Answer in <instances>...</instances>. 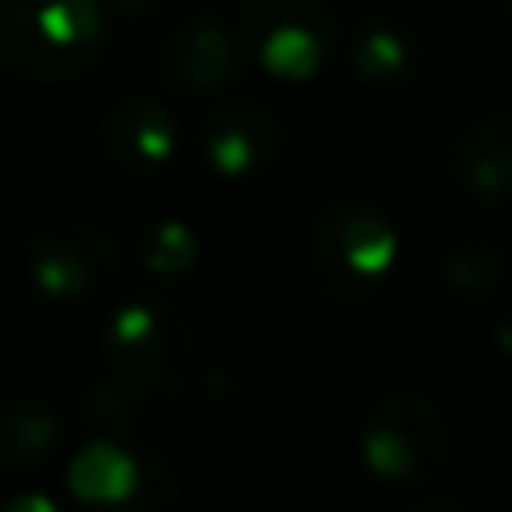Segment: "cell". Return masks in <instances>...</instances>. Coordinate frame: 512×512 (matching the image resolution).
I'll return each mask as SVG.
<instances>
[{"instance_id": "obj_6", "label": "cell", "mask_w": 512, "mask_h": 512, "mask_svg": "<svg viewBox=\"0 0 512 512\" xmlns=\"http://www.w3.org/2000/svg\"><path fill=\"white\" fill-rule=\"evenodd\" d=\"M122 270V243L95 221L59 216L27 234L32 288L54 306H95L122 283Z\"/></svg>"}, {"instance_id": "obj_19", "label": "cell", "mask_w": 512, "mask_h": 512, "mask_svg": "<svg viewBox=\"0 0 512 512\" xmlns=\"http://www.w3.org/2000/svg\"><path fill=\"white\" fill-rule=\"evenodd\" d=\"M117 9H122V14H131V18H149L153 9L162 5V0H113Z\"/></svg>"}, {"instance_id": "obj_1", "label": "cell", "mask_w": 512, "mask_h": 512, "mask_svg": "<svg viewBox=\"0 0 512 512\" xmlns=\"http://www.w3.org/2000/svg\"><path fill=\"white\" fill-rule=\"evenodd\" d=\"M306 279L333 306H373L400 270V230L373 198L337 194L306 225Z\"/></svg>"}, {"instance_id": "obj_3", "label": "cell", "mask_w": 512, "mask_h": 512, "mask_svg": "<svg viewBox=\"0 0 512 512\" xmlns=\"http://www.w3.org/2000/svg\"><path fill=\"white\" fill-rule=\"evenodd\" d=\"M108 45L99 0H0V68L27 86L81 81Z\"/></svg>"}, {"instance_id": "obj_11", "label": "cell", "mask_w": 512, "mask_h": 512, "mask_svg": "<svg viewBox=\"0 0 512 512\" xmlns=\"http://www.w3.org/2000/svg\"><path fill=\"white\" fill-rule=\"evenodd\" d=\"M445 176L472 203L486 207L512 203V108L477 113L450 135Z\"/></svg>"}, {"instance_id": "obj_7", "label": "cell", "mask_w": 512, "mask_h": 512, "mask_svg": "<svg viewBox=\"0 0 512 512\" xmlns=\"http://www.w3.org/2000/svg\"><path fill=\"white\" fill-rule=\"evenodd\" d=\"M68 490L90 508H167L176 504L180 481L171 459L149 441L99 436L72 454Z\"/></svg>"}, {"instance_id": "obj_9", "label": "cell", "mask_w": 512, "mask_h": 512, "mask_svg": "<svg viewBox=\"0 0 512 512\" xmlns=\"http://www.w3.org/2000/svg\"><path fill=\"white\" fill-rule=\"evenodd\" d=\"M153 72L176 95H212L243 72L239 32L221 14H185L167 27Z\"/></svg>"}, {"instance_id": "obj_10", "label": "cell", "mask_w": 512, "mask_h": 512, "mask_svg": "<svg viewBox=\"0 0 512 512\" xmlns=\"http://www.w3.org/2000/svg\"><path fill=\"white\" fill-rule=\"evenodd\" d=\"M346 68L373 90H414L427 72V41L396 9H364L342 32Z\"/></svg>"}, {"instance_id": "obj_16", "label": "cell", "mask_w": 512, "mask_h": 512, "mask_svg": "<svg viewBox=\"0 0 512 512\" xmlns=\"http://www.w3.org/2000/svg\"><path fill=\"white\" fill-rule=\"evenodd\" d=\"M144 409H149V405H144L140 391H131L126 382L108 378V373L86 391V414L95 418V423L126 427V423H135V418H144Z\"/></svg>"}, {"instance_id": "obj_14", "label": "cell", "mask_w": 512, "mask_h": 512, "mask_svg": "<svg viewBox=\"0 0 512 512\" xmlns=\"http://www.w3.org/2000/svg\"><path fill=\"white\" fill-rule=\"evenodd\" d=\"M63 441V418L50 400L32 391H5L0 396V472L5 477H27L45 468Z\"/></svg>"}, {"instance_id": "obj_15", "label": "cell", "mask_w": 512, "mask_h": 512, "mask_svg": "<svg viewBox=\"0 0 512 512\" xmlns=\"http://www.w3.org/2000/svg\"><path fill=\"white\" fill-rule=\"evenodd\" d=\"M198 256H203V239L180 216H162V221H153L140 234V265L149 274H158V279H185V274H194Z\"/></svg>"}, {"instance_id": "obj_17", "label": "cell", "mask_w": 512, "mask_h": 512, "mask_svg": "<svg viewBox=\"0 0 512 512\" xmlns=\"http://www.w3.org/2000/svg\"><path fill=\"white\" fill-rule=\"evenodd\" d=\"M490 342H495V351L504 355V360H512V310L495 319V328H490Z\"/></svg>"}, {"instance_id": "obj_18", "label": "cell", "mask_w": 512, "mask_h": 512, "mask_svg": "<svg viewBox=\"0 0 512 512\" xmlns=\"http://www.w3.org/2000/svg\"><path fill=\"white\" fill-rule=\"evenodd\" d=\"M18 508L54 512V499H45V495H14V499H0V512H18Z\"/></svg>"}, {"instance_id": "obj_12", "label": "cell", "mask_w": 512, "mask_h": 512, "mask_svg": "<svg viewBox=\"0 0 512 512\" xmlns=\"http://www.w3.org/2000/svg\"><path fill=\"white\" fill-rule=\"evenodd\" d=\"M99 153L126 176L162 171L180 153V126L167 104L149 95H122L99 113Z\"/></svg>"}, {"instance_id": "obj_8", "label": "cell", "mask_w": 512, "mask_h": 512, "mask_svg": "<svg viewBox=\"0 0 512 512\" xmlns=\"http://www.w3.org/2000/svg\"><path fill=\"white\" fill-rule=\"evenodd\" d=\"M198 153L221 180H261L288 153V122L274 104L256 95H230L207 108L198 122Z\"/></svg>"}, {"instance_id": "obj_13", "label": "cell", "mask_w": 512, "mask_h": 512, "mask_svg": "<svg viewBox=\"0 0 512 512\" xmlns=\"http://www.w3.org/2000/svg\"><path fill=\"white\" fill-rule=\"evenodd\" d=\"M441 283L459 306L499 301L512 283V239L499 225H454L441 243Z\"/></svg>"}, {"instance_id": "obj_5", "label": "cell", "mask_w": 512, "mask_h": 512, "mask_svg": "<svg viewBox=\"0 0 512 512\" xmlns=\"http://www.w3.org/2000/svg\"><path fill=\"white\" fill-rule=\"evenodd\" d=\"M234 32L274 81H315L342 45V18L333 0H243Z\"/></svg>"}, {"instance_id": "obj_4", "label": "cell", "mask_w": 512, "mask_h": 512, "mask_svg": "<svg viewBox=\"0 0 512 512\" xmlns=\"http://www.w3.org/2000/svg\"><path fill=\"white\" fill-rule=\"evenodd\" d=\"M360 459L387 490L441 486L454 463V423L423 387H391L373 396L360 423Z\"/></svg>"}, {"instance_id": "obj_21", "label": "cell", "mask_w": 512, "mask_h": 512, "mask_svg": "<svg viewBox=\"0 0 512 512\" xmlns=\"http://www.w3.org/2000/svg\"><path fill=\"white\" fill-rule=\"evenodd\" d=\"M0 225H5V216H0Z\"/></svg>"}, {"instance_id": "obj_20", "label": "cell", "mask_w": 512, "mask_h": 512, "mask_svg": "<svg viewBox=\"0 0 512 512\" xmlns=\"http://www.w3.org/2000/svg\"><path fill=\"white\" fill-rule=\"evenodd\" d=\"M499 9H504V18L512 23V0H499Z\"/></svg>"}, {"instance_id": "obj_2", "label": "cell", "mask_w": 512, "mask_h": 512, "mask_svg": "<svg viewBox=\"0 0 512 512\" xmlns=\"http://www.w3.org/2000/svg\"><path fill=\"white\" fill-rule=\"evenodd\" d=\"M104 373L144 400H180L203 382V328L167 297H131L108 315L99 337Z\"/></svg>"}]
</instances>
